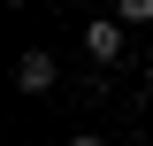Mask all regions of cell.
I'll return each mask as SVG.
<instances>
[{"instance_id":"6da1fadb","label":"cell","mask_w":153,"mask_h":146,"mask_svg":"<svg viewBox=\"0 0 153 146\" xmlns=\"http://www.w3.org/2000/svg\"><path fill=\"white\" fill-rule=\"evenodd\" d=\"M84 54H92V62H123V16L84 23Z\"/></svg>"},{"instance_id":"277c9868","label":"cell","mask_w":153,"mask_h":146,"mask_svg":"<svg viewBox=\"0 0 153 146\" xmlns=\"http://www.w3.org/2000/svg\"><path fill=\"white\" fill-rule=\"evenodd\" d=\"M69 146H107V138H92V131H84V138H69Z\"/></svg>"},{"instance_id":"7a4b0ae2","label":"cell","mask_w":153,"mask_h":146,"mask_svg":"<svg viewBox=\"0 0 153 146\" xmlns=\"http://www.w3.org/2000/svg\"><path fill=\"white\" fill-rule=\"evenodd\" d=\"M16 85L23 92H54V54H23L16 62Z\"/></svg>"},{"instance_id":"3957f363","label":"cell","mask_w":153,"mask_h":146,"mask_svg":"<svg viewBox=\"0 0 153 146\" xmlns=\"http://www.w3.org/2000/svg\"><path fill=\"white\" fill-rule=\"evenodd\" d=\"M130 23H153V0H123V31Z\"/></svg>"}]
</instances>
